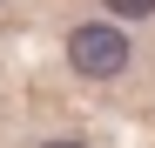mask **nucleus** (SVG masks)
Returning a JSON list of instances; mask_svg holds the SVG:
<instances>
[{
    "mask_svg": "<svg viewBox=\"0 0 155 148\" xmlns=\"http://www.w3.org/2000/svg\"><path fill=\"white\" fill-rule=\"evenodd\" d=\"M68 61L88 81H115L128 67V40H121V27H74L68 34Z\"/></svg>",
    "mask_w": 155,
    "mask_h": 148,
    "instance_id": "1",
    "label": "nucleus"
},
{
    "mask_svg": "<svg viewBox=\"0 0 155 148\" xmlns=\"http://www.w3.org/2000/svg\"><path fill=\"white\" fill-rule=\"evenodd\" d=\"M115 14H128V20H142V14H155V0H108Z\"/></svg>",
    "mask_w": 155,
    "mask_h": 148,
    "instance_id": "2",
    "label": "nucleus"
},
{
    "mask_svg": "<svg viewBox=\"0 0 155 148\" xmlns=\"http://www.w3.org/2000/svg\"><path fill=\"white\" fill-rule=\"evenodd\" d=\"M47 148H81V141H47Z\"/></svg>",
    "mask_w": 155,
    "mask_h": 148,
    "instance_id": "3",
    "label": "nucleus"
}]
</instances>
